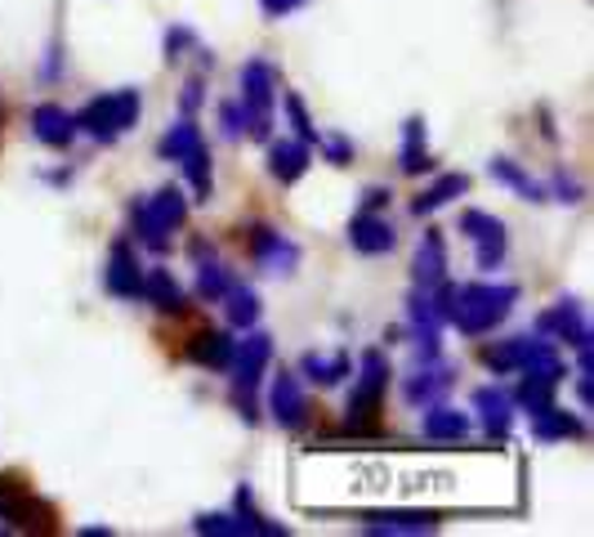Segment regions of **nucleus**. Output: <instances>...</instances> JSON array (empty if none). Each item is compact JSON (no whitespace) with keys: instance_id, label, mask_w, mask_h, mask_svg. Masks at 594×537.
I'll return each instance as SVG.
<instances>
[{"instance_id":"42","label":"nucleus","mask_w":594,"mask_h":537,"mask_svg":"<svg viewBox=\"0 0 594 537\" xmlns=\"http://www.w3.org/2000/svg\"><path fill=\"white\" fill-rule=\"evenodd\" d=\"M201 107V76H188V85H184V117H192Z\"/></svg>"},{"instance_id":"5","label":"nucleus","mask_w":594,"mask_h":537,"mask_svg":"<svg viewBox=\"0 0 594 537\" xmlns=\"http://www.w3.org/2000/svg\"><path fill=\"white\" fill-rule=\"evenodd\" d=\"M273 103H278V72L269 59H251L242 68V122L251 140H273Z\"/></svg>"},{"instance_id":"44","label":"nucleus","mask_w":594,"mask_h":537,"mask_svg":"<svg viewBox=\"0 0 594 537\" xmlns=\"http://www.w3.org/2000/svg\"><path fill=\"white\" fill-rule=\"evenodd\" d=\"M385 202H389V188H367V197H363V206H367V210H381Z\"/></svg>"},{"instance_id":"35","label":"nucleus","mask_w":594,"mask_h":537,"mask_svg":"<svg viewBox=\"0 0 594 537\" xmlns=\"http://www.w3.org/2000/svg\"><path fill=\"white\" fill-rule=\"evenodd\" d=\"M554 381H545V376H536V372H523V381H519V390H514V399L528 407V412H536V407H545V403H554Z\"/></svg>"},{"instance_id":"43","label":"nucleus","mask_w":594,"mask_h":537,"mask_svg":"<svg viewBox=\"0 0 594 537\" xmlns=\"http://www.w3.org/2000/svg\"><path fill=\"white\" fill-rule=\"evenodd\" d=\"M554 193H559V202H581V184L567 175H554Z\"/></svg>"},{"instance_id":"27","label":"nucleus","mask_w":594,"mask_h":537,"mask_svg":"<svg viewBox=\"0 0 594 537\" xmlns=\"http://www.w3.org/2000/svg\"><path fill=\"white\" fill-rule=\"evenodd\" d=\"M469 188V175H438L416 202H411V215H434L438 206H447V202H456L460 193Z\"/></svg>"},{"instance_id":"22","label":"nucleus","mask_w":594,"mask_h":537,"mask_svg":"<svg viewBox=\"0 0 594 537\" xmlns=\"http://www.w3.org/2000/svg\"><path fill=\"white\" fill-rule=\"evenodd\" d=\"M465 435H469V416L460 407L429 403V412H425V440H434V444H460Z\"/></svg>"},{"instance_id":"18","label":"nucleus","mask_w":594,"mask_h":537,"mask_svg":"<svg viewBox=\"0 0 594 537\" xmlns=\"http://www.w3.org/2000/svg\"><path fill=\"white\" fill-rule=\"evenodd\" d=\"M411 273H416V287H438L447 278V242L438 229H425L420 247H416V260H411Z\"/></svg>"},{"instance_id":"34","label":"nucleus","mask_w":594,"mask_h":537,"mask_svg":"<svg viewBox=\"0 0 594 537\" xmlns=\"http://www.w3.org/2000/svg\"><path fill=\"white\" fill-rule=\"evenodd\" d=\"M192 144H201V131H197V122H192V117H184L179 126H170V131H166V140L157 144V153H161L166 162H179Z\"/></svg>"},{"instance_id":"19","label":"nucleus","mask_w":594,"mask_h":537,"mask_svg":"<svg viewBox=\"0 0 594 537\" xmlns=\"http://www.w3.org/2000/svg\"><path fill=\"white\" fill-rule=\"evenodd\" d=\"M532 435L536 440H585V421L576 412H563L559 403H545L532 412Z\"/></svg>"},{"instance_id":"21","label":"nucleus","mask_w":594,"mask_h":537,"mask_svg":"<svg viewBox=\"0 0 594 537\" xmlns=\"http://www.w3.org/2000/svg\"><path fill=\"white\" fill-rule=\"evenodd\" d=\"M309 162H313V153H309L304 140H269V171H273V179L295 184L309 171Z\"/></svg>"},{"instance_id":"33","label":"nucleus","mask_w":594,"mask_h":537,"mask_svg":"<svg viewBox=\"0 0 594 537\" xmlns=\"http://www.w3.org/2000/svg\"><path fill=\"white\" fill-rule=\"evenodd\" d=\"M438 528L434 515H367V533H429Z\"/></svg>"},{"instance_id":"45","label":"nucleus","mask_w":594,"mask_h":537,"mask_svg":"<svg viewBox=\"0 0 594 537\" xmlns=\"http://www.w3.org/2000/svg\"><path fill=\"white\" fill-rule=\"evenodd\" d=\"M576 399H581V407H590V399H594V385H590V372H581V376H576Z\"/></svg>"},{"instance_id":"30","label":"nucleus","mask_w":594,"mask_h":537,"mask_svg":"<svg viewBox=\"0 0 594 537\" xmlns=\"http://www.w3.org/2000/svg\"><path fill=\"white\" fill-rule=\"evenodd\" d=\"M179 162H184V175H188V188L197 193V202H210L215 179H210V153H206V144H192Z\"/></svg>"},{"instance_id":"10","label":"nucleus","mask_w":594,"mask_h":537,"mask_svg":"<svg viewBox=\"0 0 594 537\" xmlns=\"http://www.w3.org/2000/svg\"><path fill=\"white\" fill-rule=\"evenodd\" d=\"M103 287L116 300H139L144 269H139V256L131 251V242H112V256H107V269H103Z\"/></svg>"},{"instance_id":"38","label":"nucleus","mask_w":594,"mask_h":537,"mask_svg":"<svg viewBox=\"0 0 594 537\" xmlns=\"http://www.w3.org/2000/svg\"><path fill=\"white\" fill-rule=\"evenodd\" d=\"M197 45V32L192 28H170L166 32V59L175 63V59H184V50H192Z\"/></svg>"},{"instance_id":"6","label":"nucleus","mask_w":594,"mask_h":537,"mask_svg":"<svg viewBox=\"0 0 594 537\" xmlns=\"http://www.w3.org/2000/svg\"><path fill=\"white\" fill-rule=\"evenodd\" d=\"M188 220V197L179 188H161L153 193L144 206H135V234L144 247L153 251H166L170 247V234Z\"/></svg>"},{"instance_id":"29","label":"nucleus","mask_w":594,"mask_h":537,"mask_svg":"<svg viewBox=\"0 0 594 537\" xmlns=\"http://www.w3.org/2000/svg\"><path fill=\"white\" fill-rule=\"evenodd\" d=\"M223 300H228V322H232V328H256V318H260V296H256V287L232 282V287L223 291Z\"/></svg>"},{"instance_id":"15","label":"nucleus","mask_w":594,"mask_h":537,"mask_svg":"<svg viewBox=\"0 0 594 537\" xmlns=\"http://www.w3.org/2000/svg\"><path fill=\"white\" fill-rule=\"evenodd\" d=\"M447 390H451V368L438 363V359H425V363L403 381V394H407V403H416V407L438 403Z\"/></svg>"},{"instance_id":"11","label":"nucleus","mask_w":594,"mask_h":537,"mask_svg":"<svg viewBox=\"0 0 594 537\" xmlns=\"http://www.w3.org/2000/svg\"><path fill=\"white\" fill-rule=\"evenodd\" d=\"M536 332L541 337H559L572 350H590V322H585V313H581L576 300H559L554 309H545L541 322H536Z\"/></svg>"},{"instance_id":"7","label":"nucleus","mask_w":594,"mask_h":537,"mask_svg":"<svg viewBox=\"0 0 594 537\" xmlns=\"http://www.w3.org/2000/svg\"><path fill=\"white\" fill-rule=\"evenodd\" d=\"M460 234L473 242V260H479L483 273L501 269V260H506V225L497 220V215H488V210H465V215H460Z\"/></svg>"},{"instance_id":"14","label":"nucleus","mask_w":594,"mask_h":537,"mask_svg":"<svg viewBox=\"0 0 594 537\" xmlns=\"http://www.w3.org/2000/svg\"><path fill=\"white\" fill-rule=\"evenodd\" d=\"M473 412H479L488 440H506L510 430H514V399L506 390H497V385L473 390Z\"/></svg>"},{"instance_id":"28","label":"nucleus","mask_w":594,"mask_h":537,"mask_svg":"<svg viewBox=\"0 0 594 537\" xmlns=\"http://www.w3.org/2000/svg\"><path fill=\"white\" fill-rule=\"evenodd\" d=\"M488 171H492V179H497V184H510V188H514L519 197H528V202H541V197H545V188H541V184H536V179H532L519 162H510V157H492V166H488Z\"/></svg>"},{"instance_id":"40","label":"nucleus","mask_w":594,"mask_h":537,"mask_svg":"<svg viewBox=\"0 0 594 537\" xmlns=\"http://www.w3.org/2000/svg\"><path fill=\"white\" fill-rule=\"evenodd\" d=\"M219 122H223V135H228V140L242 135V131H247V122H242V103H223V107H219Z\"/></svg>"},{"instance_id":"20","label":"nucleus","mask_w":594,"mask_h":537,"mask_svg":"<svg viewBox=\"0 0 594 537\" xmlns=\"http://www.w3.org/2000/svg\"><path fill=\"white\" fill-rule=\"evenodd\" d=\"M0 519H10V528H23V533H54L59 524V515H54V506L50 502H41V497H32V488L14 502V506H6L0 510Z\"/></svg>"},{"instance_id":"23","label":"nucleus","mask_w":594,"mask_h":537,"mask_svg":"<svg viewBox=\"0 0 594 537\" xmlns=\"http://www.w3.org/2000/svg\"><path fill=\"white\" fill-rule=\"evenodd\" d=\"M184 359L197 363V368H228V359H232V341H228V332L206 328V332H197V337L184 345Z\"/></svg>"},{"instance_id":"9","label":"nucleus","mask_w":594,"mask_h":537,"mask_svg":"<svg viewBox=\"0 0 594 537\" xmlns=\"http://www.w3.org/2000/svg\"><path fill=\"white\" fill-rule=\"evenodd\" d=\"M407 318H411V341L420 350V359H438V332H442V313L429 296V287H416L407 300Z\"/></svg>"},{"instance_id":"1","label":"nucleus","mask_w":594,"mask_h":537,"mask_svg":"<svg viewBox=\"0 0 594 537\" xmlns=\"http://www.w3.org/2000/svg\"><path fill=\"white\" fill-rule=\"evenodd\" d=\"M434 304H438L442 322H456L465 337H483V332L497 328V322L510 318V309L519 304V287L514 282H465V287H451L442 278Z\"/></svg>"},{"instance_id":"3","label":"nucleus","mask_w":594,"mask_h":537,"mask_svg":"<svg viewBox=\"0 0 594 537\" xmlns=\"http://www.w3.org/2000/svg\"><path fill=\"white\" fill-rule=\"evenodd\" d=\"M269 363H273V337L269 332H247L242 345H232V359H228V368H232V407L242 412L247 421L260 416L256 385H260V376H264Z\"/></svg>"},{"instance_id":"16","label":"nucleus","mask_w":594,"mask_h":537,"mask_svg":"<svg viewBox=\"0 0 594 537\" xmlns=\"http://www.w3.org/2000/svg\"><path fill=\"white\" fill-rule=\"evenodd\" d=\"M192 528H197V533H210V537H282V533H286L282 524L247 519V515H197Z\"/></svg>"},{"instance_id":"8","label":"nucleus","mask_w":594,"mask_h":537,"mask_svg":"<svg viewBox=\"0 0 594 537\" xmlns=\"http://www.w3.org/2000/svg\"><path fill=\"white\" fill-rule=\"evenodd\" d=\"M242 247H247V256H251L260 269H269V273H291V269L300 265V247H295L291 238H282L278 229H269V225L242 229Z\"/></svg>"},{"instance_id":"36","label":"nucleus","mask_w":594,"mask_h":537,"mask_svg":"<svg viewBox=\"0 0 594 537\" xmlns=\"http://www.w3.org/2000/svg\"><path fill=\"white\" fill-rule=\"evenodd\" d=\"M286 117H291V126H295V140L317 144V126L309 122V107H304V99H300V94H286Z\"/></svg>"},{"instance_id":"41","label":"nucleus","mask_w":594,"mask_h":537,"mask_svg":"<svg viewBox=\"0 0 594 537\" xmlns=\"http://www.w3.org/2000/svg\"><path fill=\"white\" fill-rule=\"evenodd\" d=\"M309 0H260V10L269 14V19H286V14H295V10H304Z\"/></svg>"},{"instance_id":"31","label":"nucleus","mask_w":594,"mask_h":537,"mask_svg":"<svg viewBox=\"0 0 594 537\" xmlns=\"http://www.w3.org/2000/svg\"><path fill=\"white\" fill-rule=\"evenodd\" d=\"M528 345H532V337H514V341L488 345V350H483V363H488L492 372H519L523 359H528Z\"/></svg>"},{"instance_id":"13","label":"nucleus","mask_w":594,"mask_h":537,"mask_svg":"<svg viewBox=\"0 0 594 537\" xmlns=\"http://www.w3.org/2000/svg\"><path fill=\"white\" fill-rule=\"evenodd\" d=\"M394 242H398V234H394V225L385 220V215H376V210L353 215L348 247L358 251V256H385V251H394Z\"/></svg>"},{"instance_id":"12","label":"nucleus","mask_w":594,"mask_h":537,"mask_svg":"<svg viewBox=\"0 0 594 537\" xmlns=\"http://www.w3.org/2000/svg\"><path fill=\"white\" fill-rule=\"evenodd\" d=\"M269 412H273V421H278L282 430H300V425H304V416H309V399H304L300 376H291V372H278V376H273Z\"/></svg>"},{"instance_id":"24","label":"nucleus","mask_w":594,"mask_h":537,"mask_svg":"<svg viewBox=\"0 0 594 537\" xmlns=\"http://www.w3.org/2000/svg\"><path fill=\"white\" fill-rule=\"evenodd\" d=\"M148 304H157L161 313H184L188 304H184V287L175 282V273L170 269H148L144 273V291H139Z\"/></svg>"},{"instance_id":"39","label":"nucleus","mask_w":594,"mask_h":537,"mask_svg":"<svg viewBox=\"0 0 594 537\" xmlns=\"http://www.w3.org/2000/svg\"><path fill=\"white\" fill-rule=\"evenodd\" d=\"M23 493H28V479H23V475H14V471H6V475H0V510H6V506H14Z\"/></svg>"},{"instance_id":"2","label":"nucleus","mask_w":594,"mask_h":537,"mask_svg":"<svg viewBox=\"0 0 594 537\" xmlns=\"http://www.w3.org/2000/svg\"><path fill=\"white\" fill-rule=\"evenodd\" d=\"M385 390H389V359L381 350H367L363 354L358 385H353V394H348V425H344V435H353V440H381L385 435V425H381Z\"/></svg>"},{"instance_id":"32","label":"nucleus","mask_w":594,"mask_h":537,"mask_svg":"<svg viewBox=\"0 0 594 537\" xmlns=\"http://www.w3.org/2000/svg\"><path fill=\"white\" fill-rule=\"evenodd\" d=\"M304 376L317 385H335L348 376V354H304Z\"/></svg>"},{"instance_id":"37","label":"nucleus","mask_w":594,"mask_h":537,"mask_svg":"<svg viewBox=\"0 0 594 537\" xmlns=\"http://www.w3.org/2000/svg\"><path fill=\"white\" fill-rule=\"evenodd\" d=\"M317 148H322L326 162H335V166H348V162H353V144H348L344 135H317Z\"/></svg>"},{"instance_id":"4","label":"nucleus","mask_w":594,"mask_h":537,"mask_svg":"<svg viewBox=\"0 0 594 537\" xmlns=\"http://www.w3.org/2000/svg\"><path fill=\"white\" fill-rule=\"evenodd\" d=\"M139 122V90H116L103 99H90L76 113V131H85L98 144H116Z\"/></svg>"},{"instance_id":"17","label":"nucleus","mask_w":594,"mask_h":537,"mask_svg":"<svg viewBox=\"0 0 594 537\" xmlns=\"http://www.w3.org/2000/svg\"><path fill=\"white\" fill-rule=\"evenodd\" d=\"M32 135L50 148H67L76 140V117L59 103H41V107H32Z\"/></svg>"},{"instance_id":"25","label":"nucleus","mask_w":594,"mask_h":537,"mask_svg":"<svg viewBox=\"0 0 594 537\" xmlns=\"http://www.w3.org/2000/svg\"><path fill=\"white\" fill-rule=\"evenodd\" d=\"M398 166H403V175H420V171L434 166V157H429V148H425V122H420V117H407V126H403Z\"/></svg>"},{"instance_id":"26","label":"nucleus","mask_w":594,"mask_h":537,"mask_svg":"<svg viewBox=\"0 0 594 537\" xmlns=\"http://www.w3.org/2000/svg\"><path fill=\"white\" fill-rule=\"evenodd\" d=\"M192 256H197V296H201V300H223V291L232 287L228 269H223L215 256L206 260V242H192Z\"/></svg>"}]
</instances>
